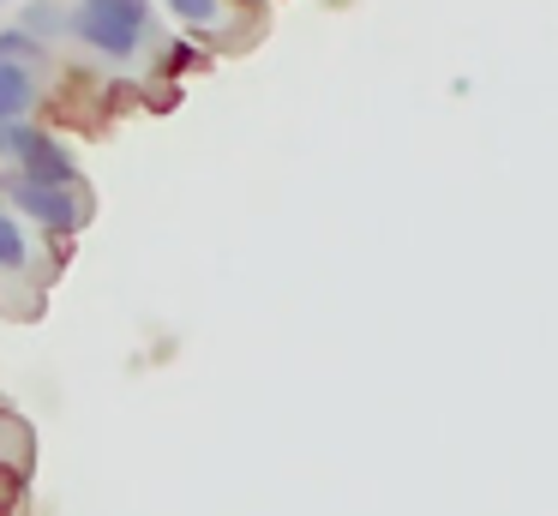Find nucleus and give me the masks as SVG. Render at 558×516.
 Wrapping results in <instances>:
<instances>
[{
  "instance_id": "obj_5",
  "label": "nucleus",
  "mask_w": 558,
  "mask_h": 516,
  "mask_svg": "<svg viewBox=\"0 0 558 516\" xmlns=\"http://www.w3.org/2000/svg\"><path fill=\"white\" fill-rule=\"evenodd\" d=\"M25 264V235H19V223L7 211H0V271H19Z\"/></svg>"
},
{
  "instance_id": "obj_1",
  "label": "nucleus",
  "mask_w": 558,
  "mask_h": 516,
  "mask_svg": "<svg viewBox=\"0 0 558 516\" xmlns=\"http://www.w3.org/2000/svg\"><path fill=\"white\" fill-rule=\"evenodd\" d=\"M145 19H150L145 0H78L73 36L90 43L97 55H109V60H126L138 43H145Z\"/></svg>"
},
{
  "instance_id": "obj_2",
  "label": "nucleus",
  "mask_w": 558,
  "mask_h": 516,
  "mask_svg": "<svg viewBox=\"0 0 558 516\" xmlns=\"http://www.w3.org/2000/svg\"><path fill=\"white\" fill-rule=\"evenodd\" d=\"M0 151L13 156L25 180H49V187H73V180H78L73 156H66L49 132L25 127V120H7V127H0Z\"/></svg>"
},
{
  "instance_id": "obj_3",
  "label": "nucleus",
  "mask_w": 558,
  "mask_h": 516,
  "mask_svg": "<svg viewBox=\"0 0 558 516\" xmlns=\"http://www.w3.org/2000/svg\"><path fill=\"white\" fill-rule=\"evenodd\" d=\"M13 204H19V211H31L37 223H49V228H78V223H85V199H78L73 187H49V180H25V175H19L13 180Z\"/></svg>"
},
{
  "instance_id": "obj_6",
  "label": "nucleus",
  "mask_w": 558,
  "mask_h": 516,
  "mask_svg": "<svg viewBox=\"0 0 558 516\" xmlns=\"http://www.w3.org/2000/svg\"><path fill=\"white\" fill-rule=\"evenodd\" d=\"M174 12H181L186 24H193V31H205V24H217L222 19V0H169Z\"/></svg>"
},
{
  "instance_id": "obj_4",
  "label": "nucleus",
  "mask_w": 558,
  "mask_h": 516,
  "mask_svg": "<svg viewBox=\"0 0 558 516\" xmlns=\"http://www.w3.org/2000/svg\"><path fill=\"white\" fill-rule=\"evenodd\" d=\"M31 103H37V84H31V72L19 67V60L0 55V127H7V120H19Z\"/></svg>"
},
{
  "instance_id": "obj_7",
  "label": "nucleus",
  "mask_w": 558,
  "mask_h": 516,
  "mask_svg": "<svg viewBox=\"0 0 558 516\" xmlns=\"http://www.w3.org/2000/svg\"><path fill=\"white\" fill-rule=\"evenodd\" d=\"M0 516H13V499H0Z\"/></svg>"
}]
</instances>
